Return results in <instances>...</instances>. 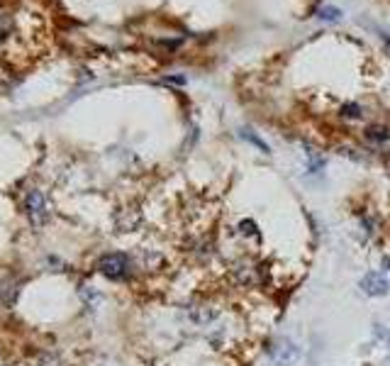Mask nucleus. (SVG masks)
<instances>
[{"label":"nucleus","instance_id":"6","mask_svg":"<svg viewBox=\"0 0 390 366\" xmlns=\"http://www.w3.org/2000/svg\"><path fill=\"white\" fill-rule=\"evenodd\" d=\"M366 140L371 142V145H386L390 140V132L383 125H371L366 130Z\"/></svg>","mask_w":390,"mask_h":366},{"label":"nucleus","instance_id":"10","mask_svg":"<svg viewBox=\"0 0 390 366\" xmlns=\"http://www.w3.org/2000/svg\"><path fill=\"white\" fill-rule=\"evenodd\" d=\"M373 335H376V339H381V342L390 349V330L386 328V325H376V328H373Z\"/></svg>","mask_w":390,"mask_h":366},{"label":"nucleus","instance_id":"12","mask_svg":"<svg viewBox=\"0 0 390 366\" xmlns=\"http://www.w3.org/2000/svg\"><path fill=\"white\" fill-rule=\"evenodd\" d=\"M239 230L244 232V235H256V225L251 220H244V222H239Z\"/></svg>","mask_w":390,"mask_h":366},{"label":"nucleus","instance_id":"1","mask_svg":"<svg viewBox=\"0 0 390 366\" xmlns=\"http://www.w3.org/2000/svg\"><path fill=\"white\" fill-rule=\"evenodd\" d=\"M24 215H27L29 225L32 227H42L49 217V207H47V198H44L42 191L32 188V191L24 196Z\"/></svg>","mask_w":390,"mask_h":366},{"label":"nucleus","instance_id":"11","mask_svg":"<svg viewBox=\"0 0 390 366\" xmlns=\"http://www.w3.org/2000/svg\"><path fill=\"white\" fill-rule=\"evenodd\" d=\"M320 17L322 20H327V22H334V20H339L342 17V13H339L337 8H320Z\"/></svg>","mask_w":390,"mask_h":366},{"label":"nucleus","instance_id":"5","mask_svg":"<svg viewBox=\"0 0 390 366\" xmlns=\"http://www.w3.org/2000/svg\"><path fill=\"white\" fill-rule=\"evenodd\" d=\"M15 34V17L3 3H0V47L8 44Z\"/></svg>","mask_w":390,"mask_h":366},{"label":"nucleus","instance_id":"2","mask_svg":"<svg viewBox=\"0 0 390 366\" xmlns=\"http://www.w3.org/2000/svg\"><path fill=\"white\" fill-rule=\"evenodd\" d=\"M98 269H100L103 276L107 279H125L130 274V259H127L122 251H112V254H103L100 261H98Z\"/></svg>","mask_w":390,"mask_h":366},{"label":"nucleus","instance_id":"8","mask_svg":"<svg viewBox=\"0 0 390 366\" xmlns=\"http://www.w3.org/2000/svg\"><path fill=\"white\" fill-rule=\"evenodd\" d=\"M239 135H241V137H244V140H246V142H251V145H254V147H256V149H261V152H264V154H271L269 145H266V142H264V140H261V137L251 135V130H241V132H239Z\"/></svg>","mask_w":390,"mask_h":366},{"label":"nucleus","instance_id":"9","mask_svg":"<svg viewBox=\"0 0 390 366\" xmlns=\"http://www.w3.org/2000/svg\"><path fill=\"white\" fill-rule=\"evenodd\" d=\"M342 117L344 120H359V117H361V105H357V103H347V105L342 108Z\"/></svg>","mask_w":390,"mask_h":366},{"label":"nucleus","instance_id":"3","mask_svg":"<svg viewBox=\"0 0 390 366\" xmlns=\"http://www.w3.org/2000/svg\"><path fill=\"white\" fill-rule=\"evenodd\" d=\"M269 354H271V359H273V364L293 366L300 359V354L303 352H300V347L295 342H290V339H285V337H278L269 347Z\"/></svg>","mask_w":390,"mask_h":366},{"label":"nucleus","instance_id":"7","mask_svg":"<svg viewBox=\"0 0 390 366\" xmlns=\"http://www.w3.org/2000/svg\"><path fill=\"white\" fill-rule=\"evenodd\" d=\"M215 318H217V310H212V308H193L190 310V320H193L195 325H207Z\"/></svg>","mask_w":390,"mask_h":366},{"label":"nucleus","instance_id":"4","mask_svg":"<svg viewBox=\"0 0 390 366\" xmlns=\"http://www.w3.org/2000/svg\"><path fill=\"white\" fill-rule=\"evenodd\" d=\"M361 291L366 295H371V298H381V295H386L390 291V284L388 279L383 274H376V271H371V274H366L361 279Z\"/></svg>","mask_w":390,"mask_h":366}]
</instances>
